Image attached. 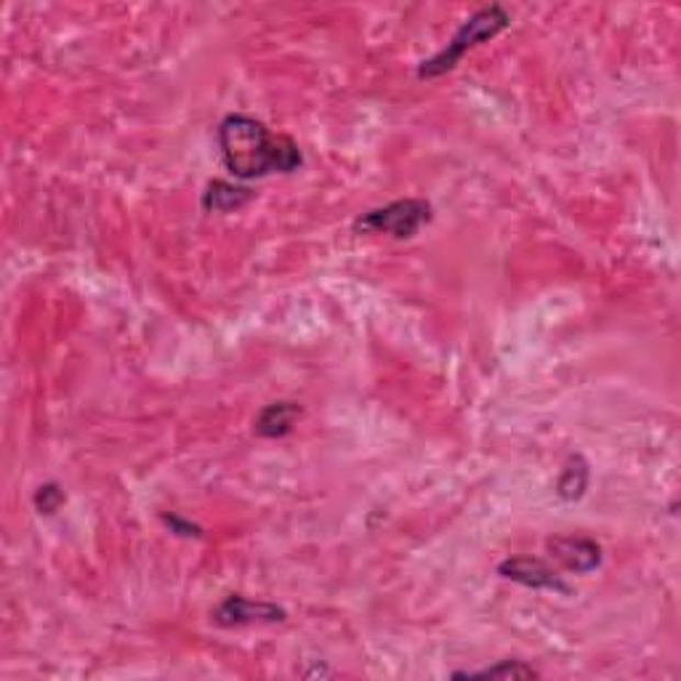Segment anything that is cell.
Returning <instances> with one entry per match:
<instances>
[{
  "mask_svg": "<svg viewBox=\"0 0 681 681\" xmlns=\"http://www.w3.org/2000/svg\"><path fill=\"white\" fill-rule=\"evenodd\" d=\"M224 168L239 181L267 179L272 174H295L304 166L299 144L275 134L250 115H226L216 131Z\"/></svg>",
  "mask_w": 681,
  "mask_h": 681,
  "instance_id": "1",
  "label": "cell"
},
{
  "mask_svg": "<svg viewBox=\"0 0 681 681\" xmlns=\"http://www.w3.org/2000/svg\"><path fill=\"white\" fill-rule=\"evenodd\" d=\"M509 24H511V16L503 5H498V3L484 5V9L475 11V14L460 24V30L450 37V43H447L443 52L434 54L432 59L421 62L418 72L415 75H418V80L443 78V75L453 72V69L458 67V62L464 59L471 48L493 41L495 35H501L503 30L509 27Z\"/></svg>",
  "mask_w": 681,
  "mask_h": 681,
  "instance_id": "2",
  "label": "cell"
},
{
  "mask_svg": "<svg viewBox=\"0 0 681 681\" xmlns=\"http://www.w3.org/2000/svg\"><path fill=\"white\" fill-rule=\"evenodd\" d=\"M434 208L424 198H405L394 203L373 208L355 222L359 235H392L394 239H410L432 224Z\"/></svg>",
  "mask_w": 681,
  "mask_h": 681,
  "instance_id": "3",
  "label": "cell"
},
{
  "mask_svg": "<svg viewBox=\"0 0 681 681\" xmlns=\"http://www.w3.org/2000/svg\"><path fill=\"white\" fill-rule=\"evenodd\" d=\"M211 617L216 626L235 628L250 626V623H282L288 613L272 602H256V599H248L243 594H232L213 610Z\"/></svg>",
  "mask_w": 681,
  "mask_h": 681,
  "instance_id": "4",
  "label": "cell"
},
{
  "mask_svg": "<svg viewBox=\"0 0 681 681\" xmlns=\"http://www.w3.org/2000/svg\"><path fill=\"white\" fill-rule=\"evenodd\" d=\"M498 576L514 583L525 585L533 591H554V594H570V585L565 583L562 576L551 570L546 562L535 557H511L506 562L498 565Z\"/></svg>",
  "mask_w": 681,
  "mask_h": 681,
  "instance_id": "5",
  "label": "cell"
},
{
  "mask_svg": "<svg viewBox=\"0 0 681 681\" xmlns=\"http://www.w3.org/2000/svg\"><path fill=\"white\" fill-rule=\"evenodd\" d=\"M546 551L557 559L565 570L576 576H589L602 565V548L596 540L580 538V535H557L546 540Z\"/></svg>",
  "mask_w": 681,
  "mask_h": 681,
  "instance_id": "6",
  "label": "cell"
},
{
  "mask_svg": "<svg viewBox=\"0 0 681 681\" xmlns=\"http://www.w3.org/2000/svg\"><path fill=\"white\" fill-rule=\"evenodd\" d=\"M301 418V408L295 402L280 400V402H269L267 408H261V413L256 415L254 428L258 437L264 439H280L286 434L293 432L295 421Z\"/></svg>",
  "mask_w": 681,
  "mask_h": 681,
  "instance_id": "7",
  "label": "cell"
},
{
  "mask_svg": "<svg viewBox=\"0 0 681 681\" xmlns=\"http://www.w3.org/2000/svg\"><path fill=\"white\" fill-rule=\"evenodd\" d=\"M250 200H254V192H250L248 187H237L232 185V181L216 179L205 187L200 203H203L205 213H232L248 205Z\"/></svg>",
  "mask_w": 681,
  "mask_h": 681,
  "instance_id": "8",
  "label": "cell"
},
{
  "mask_svg": "<svg viewBox=\"0 0 681 681\" xmlns=\"http://www.w3.org/2000/svg\"><path fill=\"white\" fill-rule=\"evenodd\" d=\"M589 464L580 456H570L562 469V477H559L557 482V495L562 498V501H578V498H583L585 490H589Z\"/></svg>",
  "mask_w": 681,
  "mask_h": 681,
  "instance_id": "9",
  "label": "cell"
},
{
  "mask_svg": "<svg viewBox=\"0 0 681 681\" xmlns=\"http://www.w3.org/2000/svg\"><path fill=\"white\" fill-rule=\"evenodd\" d=\"M456 679H535L540 677L525 660H498L495 666L479 668V671H456Z\"/></svg>",
  "mask_w": 681,
  "mask_h": 681,
  "instance_id": "10",
  "label": "cell"
},
{
  "mask_svg": "<svg viewBox=\"0 0 681 681\" xmlns=\"http://www.w3.org/2000/svg\"><path fill=\"white\" fill-rule=\"evenodd\" d=\"M33 503H35V511H37V514L52 516V514H56V511L62 509V503H65V490H62L56 482L41 484V488L35 490Z\"/></svg>",
  "mask_w": 681,
  "mask_h": 681,
  "instance_id": "11",
  "label": "cell"
},
{
  "mask_svg": "<svg viewBox=\"0 0 681 681\" xmlns=\"http://www.w3.org/2000/svg\"><path fill=\"white\" fill-rule=\"evenodd\" d=\"M160 520H163V525H166L174 535H179V538H203V527L194 525V522L185 520V516L163 514Z\"/></svg>",
  "mask_w": 681,
  "mask_h": 681,
  "instance_id": "12",
  "label": "cell"
}]
</instances>
